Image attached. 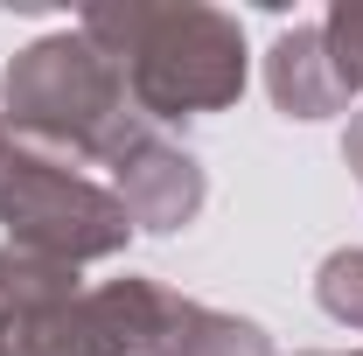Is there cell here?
<instances>
[{
  "mask_svg": "<svg viewBox=\"0 0 363 356\" xmlns=\"http://www.w3.org/2000/svg\"><path fill=\"white\" fill-rule=\"evenodd\" d=\"M266 84H272V105L286 119H328L350 105V84L328 56V35L321 21H301V28H279V43L266 56Z\"/></svg>",
  "mask_w": 363,
  "mask_h": 356,
  "instance_id": "obj_5",
  "label": "cell"
},
{
  "mask_svg": "<svg viewBox=\"0 0 363 356\" xmlns=\"http://www.w3.org/2000/svg\"><path fill=\"white\" fill-rule=\"evenodd\" d=\"M0 223L14 230V245L49 252L63 266L112 259L133 238L126 203L105 182H91L77 168V154L43 147V140L14 133V126H0Z\"/></svg>",
  "mask_w": 363,
  "mask_h": 356,
  "instance_id": "obj_2",
  "label": "cell"
},
{
  "mask_svg": "<svg viewBox=\"0 0 363 356\" xmlns=\"http://www.w3.org/2000/svg\"><path fill=\"white\" fill-rule=\"evenodd\" d=\"M77 28L119 63L126 98L147 126L224 112L245 91V28L203 0H112L84 7Z\"/></svg>",
  "mask_w": 363,
  "mask_h": 356,
  "instance_id": "obj_1",
  "label": "cell"
},
{
  "mask_svg": "<svg viewBox=\"0 0 363 356\" xmlns=\"http://www.w3.org/2000/svg\"><path fill=\"white\" fill-rule=\"evenodd\" d=\"M105 168H112V196L126 203V217L140 230H182V223L203 210V168H196V154L175 147V140H161V126H147V119H126L112 147L98 154Z\"/></svg>",
  "mask_w": 363,
  "mask_h": 356,
  "instance_id": "obj_4",
  "label": "cell"
},
{
  "mask_svg": "<svg viewBox=\"0 0 363 356\" xmlns=\"http://www.w3.org/2000/svg\"><path fill=\"white\" fill-rule=\"evenodd\" d=\"M315 294H321V308L335 314V321L363 328V252H335V259L321 266Z\"/></svg>",
  "mask_w": 363,
  "mask_h": 356,
  "instance_id": "obj_6",
  "label": "cell"
},
{
  "mask_svg": "<svg viewBox=\"0 0 363 356\" xmlns=\"http://www.w3.org/2000/svg\"><path fill=\"white\" fill-rule=\"evenodd\" d=\"M321 35H328V56H335L342 84L363 91V0H335L328 21H321Z\"/></svg>",
  "mask_w": 363,
  "mask_h": 356,
  "instance_id": "obj_7",
  "label": "cell"
},
{
  "mask_svg": "<svg viewBox=\"0 0 363 356\" xmlns=\"http://www.w3.org/2000/svg\"><path fill=\"white\" fill-rule=\"evenodd\" d=\"M342 154H350V168H357V182H363V119L350 126V140H342Z\"/></svg>",
  "mask_w": 363,
  "mask_h": 356,
  "instance_id": "obj_8",
  "label": "cell"
},
{
  "mask_svg": "<svg viewBox=\"0 0 363 356\" xmlns=\"http://www.w3.org/2000/svg\"><path fill=\"white\" fill-rule=\"evenodd\" d=\"M350 356H363V350H350Z\"/></svg>",
  "mask_w": 363,
  "mask_h": 356,
  "instance_id": "obj_10",
  "label": "cell"
},
{
  "mask_svg": "<svg viewBox=\"0 0 363 356\" xmlns=\"http://www.w3.org/2000/svg\"><path fill=\"white\" fill-rule=\"evenodd\" d=\"M0 356H14V343H7V314H0Z\"/></svg>",
  "mask_w": 363,
  "mask_h": 356,
  "instance_id": "obj_9",
  "label": "cell"
},
{
  "mask_svg": "<svg viewBox=\"0 0 363 356\" xmlns=\"http://www.w3.org/2000/svg\"><path fill=\"white\" fill-rule=\"evenodd\" d=\"M0 105L14 119V133L63 147V154H105L112 133L133 119L126 77L84 28H56L43 43H28L7 63Z\"/></svg>",
  "mask_w": 363,
  "mask_h": 356,
  "instance_id": "obj_3",
  "label": "cell"
}]
</instances>
